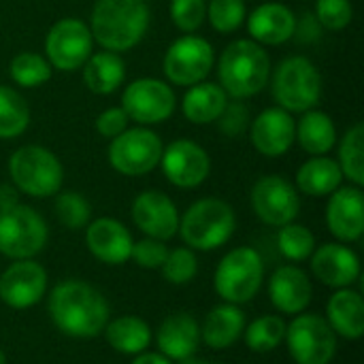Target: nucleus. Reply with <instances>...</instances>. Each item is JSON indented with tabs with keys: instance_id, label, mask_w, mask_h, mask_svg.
<instances>
[{
	"instance_id": "4c0bfd02",
	"label": "nucleus",
	"mask_w": 364,
	"mask_h": 364,
	"mask_svg": "<svg viewBox=\"0 0 364 364\" xmlns=\"http://www.w3.org/2000/svg\"><path fill=\"white\" fill-rule=\"evenodd\" d=\"M247 17L245 0H209L207 2V21L218 34L237 32Z\"/></svg>"
},
{
	"instance_id": "2eb2a0df",
	"label": "nucleus",
	"mask_w": 364,
	"mask_h": 364,
	"mask_svg": "<svg viewBox=\"0 0 364 364\" xmlns=\"http://www.w3.org/2000/svg\"><path fill=\"white\" fill-rule=\"evenodd\" d=\"M160 166L168 183L179 190H194L207 181L211 173V158L196 141L175 139L164 147Z\"/></svg>"
},
{
	"instance_id": "2f4dec72",
	"label": "nucleus",
	"mask_w": 364,
	"mask_h": 364,
	"mask_svg": "<svg viewBox=\"0 0 364 364\" xmlns=\"http://www.w3.org/2000/svg\"><path fill=\"white\" fill-rule=\"evenodd\" d=\"M30 126V107L26 98L0 83V141H11L21 136Z\"/></svg>"
},
{
	"instance_id": "20e7f679",
	"label": "nucleus",
	"mask_w": 364,
	"mask_h": 364,
	"mask_svg": "<svg viewBox=\"0 0 364 364\" xmlns=\"http://www.w3.org/2000/svg\"><path fill=\"white\" fill-rule=\"evenodd\" d=\"M237 230L235 209L215 196L198 198L179 215V235L192 252H213L230 241Z\"/></svg>"
},
{
	"instance_id": "09e8293b",
	"label": "nucleus",
	"mask_w": 364,
	"mask_h": 364,
	"mask_svg": "<svg viewBox=\"0 0 364 364\" xmlns=\"http://www.w3.org/2000/svg\"><path fill=\"white\" fill-rule=\"evenodd\" d=\"M183 364H215V363H209V360H196V358H190V360H186Z\"/></svg>"
},
{
	"instance_id": "4468645a",
	"label": "nucleus",
	"mask_w": 364,
	"mask_h": 364,
	"mask_svg": "<svg viewBox=\"0 0 364 364\" xmlns=\"http://www.w3.org/2000/svg\"><path fill=\"white\" fill-rule=\"evenodd\" d=\"M252 209L267 226H286L301 213V196L292 181L282 175H264L252 188Z\"/></svg>"
},
{
	"instance_id": "f8f14e48",
	"label": "nucleus",
	"mask_w": 364,
	"mask_h": 364,
	"mask_svg": "<svg viewBox=\"0 0 364 364\" xmlns=\"http://www.w3.org/2000/svg\"><path fill=\"white\" fill-rule=\"evenodd\" d=\"M119 107L126 111L130 122L149 128L173 117L177 109V96L166 81L156 77H141L126 85Z\"/></svg>"
},
{
	"instance_id": "c9c22d12",
	"label": "nucleus",
	"mask_w": 364,
	"mask_h": 364,
	"mask_svg": "<svg viewBox=\"0 0 364 364\" xmlns=\"http://www.w3.org/2000/svg\"><path fill=\"white\" fill-rule=\"evenodd\" d=\"M277 250L288 262H305L316 250V237L307 226L290 222L286 226H279Z\"/></svg>"
},
{
	"instance_id": "423d86ee",
	"label": "nucleus",
	"mask_w": 364,
	"mask_h": 364,
	"mask_svg": "<svg viewBox=\"0 0 364 364\" xmlns=\"http://www.w3.org/2000/svg\"><path fill=\"white\" fill-rule=\"evenodd\" d=\"M9 177L19 194L49 198L62 188L64 166L51 149L43 145H23L9 158Z\"/></svg>"
},
{
	"instance_id": "c03bdc74",
	"label": "nucleus",
	"mask_w": 364,
	"mask_h": 364,
	"mask_svg": "<svg viewBox=\"0 0 364 364\" xmlns=\"http://www.w3.org/2000/svg\"><path fill=\"white\" fill-rule=\"evenodd\" d=\"M130 124V117L126 115V111L122 107H109L102 113H98L96 117V132L105 139H115L117 134H122Z\"/></svg>"
},
{
	"instance_id": "412c9836",
	"label": "nucleus",
	"mask_w": 364,
	"mask_h": 364,
	"mask_svg": "<svg viewBox=\"0 0 364 364\" xmlns=\"http://www.w3.org/2000/svg\"><path fill=\"white\" fill-rule=\"evenodd\" d=\"M130 230L115 218H98L85 226V245L87 252L102 264L119 267L130 260L132 252Z\"/></svg>"
},
{
	"instance_id": "dca6fc26",
	"label": "nucleus",
	"mask_w": 364,
	"mask_h": 364,
	"mask_svg": "<svg viewBox=\"0 0 364 364\" xmlns=\"http://www.w3.org/2000/svg\"><path fill=\"white\" fill-rule=\"evenodd\" d=\"M47 271L34 258L13 260L0 275V301L11 309H30L47 292Z\"/></svg>"
},
{
	"instance_id": "a19ab883",
	"label": "nucleus",
	"mask_w": 364,
	"mask_h": 364,
	"mask_svg": "<svg viewBox=\"0 0 364 364\" xmlns=\"http://www.w3.org/2000/svg\"><path fill=\"white\" fill-rule=\"evenodd\" d=\"M314 15L324 30L341 32L352 23L354 6L352 0H316Z\"/></svg>"
},
{
	"instance_id": "c85d7f7f",
	"label": "nucleus",
	"mask_w": 364,
	"mask_h": 364,
	"mask_svg": "<svg viewBox=\"0 0 364 364\" xmlns=\"http://www.w3.org/2000/svg\"><path fill=\"white\" fill-rule=\"evenodd\" d=\"M343 183V173L335 158L311 156L296 171V190L307 196H331Z\"/></svg>"
},
{
	"instance_id": "1a4fd4ad",
	"label": "nucleus",
	"mask_w": 364,
	"mask_h": 364,
	"mask_svg": "<svg viewBox=\"0 0 364 364\" xmlns=\"http://www.w3.org/2000/svg\"><path fill=\"white\" fill-rule=\"evenodd\" d=\"M164 151L162 139L147 126L126 128L109 143V164L124 177H143L160 166Z\"/></svg>"
},
{
	"instance_id": "aec40b11",
	"label": "nucleus",
	"mask_w": 364,
	"mask_h": 364,
	"mask_svg": "<svg viewBox=\"0 0 364 364\" xmlns=\"http://www.w3.org/2000/svg\"><path fill=\"white\" fill-rule=\"evenodd\" d=\"M326 226L339 243H356L364 235V194L358 186L337 188L326 205Z\"/></svg>"
},
{
	"instance_id": "de8ad7c7",
	"label": "nucleus",
	"mask_w": 364,
	"mask_h": 364,
	"mask_svg": "<svg viewBox=\"0 0 364 364\" xmlns=\"http://www.w3.org/2000/svg\"><path fill=\"white\" fill-rule=\"evenodd\" d=\"M132 364H173V360H168L160 352H141L134 356Z\"/></svg>"
},
{
	"instance_id": "f03ea898",
	"label": "nucleus",
	"mask_w": 364,
	"mask_h": 364,
	"mask_svg": "<svg viewBox=\"0 0 364 364\" xmlns=\"http://www.w3.org/2000/svg\"><path fill=\"white\" fill-rule=\"evenodd\" d=\"M151 21L145 0H96L90 15V32L94 43L107 51L124 53L134 49Z\"/></svg>"
},
{
	"instance_id": "79ce46f5",
	"label": "nucleus",
	"mask_w": 364,
	"mask_h": 364,
	"mask_svg": "<svg viewBox=\"0 0 364 364\" xmlns=\"http://www.w3.org/2000/svg\"><path fill=\"white\" fill-rule=\"evenodd\" d=\"M250 109L243 100H228L222 115L218 117L220 132L228 139H239L250 130Z\"/></svg>"
},
{
	"instance_id": "e433bc0d",
	"label": "nucleus",
	"mask_w": 364,
	"mask_h": 364,
	"mask_svg": "<svg viewBox=\"0 0 364 364\" xmlns=\"http://www.w3.org/2000/svg\"><path fill=\"white\" fill-rule=\"evenodd\" d=\"M53 211L60 224L68 230H83L92 222V205L79 192H58Z\"/></svg>"
},
{
	"instance_id": "9b49d317",
	"label": "nucleus",
	"mask_w": 364,
	"mask_h": 364,
	"mask_svg": "<svg viewBox=\"0 0 364 364\" xmlns=\"http://www.w3.org/2000/svg\"><path fill=\"white\" fill-rule=\"evenodd\" d=\"M215 64L213 45L198 34H183L175 38L162 60V70L173 85L190 87L207 81Z\"/></svg>"
},
{
	"instance_id": "72a5a7b5",
	"label": "nucleus",
	"mask_w": 364,
	"mask_h": 364,
	"mask_svg": "<svg viewBox=\"0 0 364 364\" xmlns=\"http://www.w3.org/2000/svg\"><path fill=\"white\" fill-rule=\"evenodd\" d=\"M9 75L15 85L23 90H34V87L45 85L51 79L53 68L45 55L36 51H19L17 55H13L9 64Z\"/></svg>"
},
{
	"instance_id": "0eeeda50",
	"label": "nucleus",
	"mask_w": 364,
	"mask_h": 364,
	"mask_svg": "<svg viewBox=\"0 0 364 364\" xmlns=\"http://www.w3.org/2000/svg\"><path fill=\"white\" fill-rule=\"evenodd\" d=\"M264 282V262L254 247H235L218 264L213 286L218 296L230 305H245L256 299Z\"/></svg>"
},
{
	"instance_id": "8fccbe9b",
	"label": "nucleus",
	"mask_w": 364,
	"mask_h": 364,
	"mask_svg": "<svg viewBox=\"0 0 364 364\" xmlns=\"http://www.w3.org/2000/svg\"><path fill=\"white\" fill-rule=\"evenodd\" d=\"M0 364H6V356H4V352L0 350Z\"/></svg>"
},
{
	"instance_id": "7ed1b4c3",
	"label": "nucleus",
	"mask_w": 364,
	"mask_h": 364,
	"mask_svg": "<svg viewBox=\"0 0 364 364\" xmlns=\"http://www.w3.org/2000/svg\"><path fill=\"white\" fill-rule=\"evenodd\" d=\"M271 58L252 38H235L218 60V83L232 100L258 96L271 79Z\"/></svg>"
},
{
	"instance_id": "6e6552de",
	"label": "nucleus",
	"mask_w": 364,
	"mask_h": 364,
	"mask_svg": "<svg viewBox=\"0 0 364 364\" xmlns=\"http://www.w3.org/2000/svg\"><path fill=\"white\" fill-rule=\"evenodd\" d=\"M49 241V228L43 215L28 207L17 205L0 211V254L11 260H30L38 256Z\"/></svg>"
},
{
	"instance_id": "393cba45",
	"label": "nucleus",
	"mask_w": 364,
	"mask_h": 364,
	"mask_svg": "<svg viewBox=\"0 0 364 364\" xmlns=\"http://www.w3.org/2000/svg\"><path fill=\"white\" fill-rule=\"evenodd\" d=\"M245 331V314L239 305H218L213 307L200 326V343H205L209 350L222 352L235 346Z\"/></svg>"
},
{
	"instance_id": "49530a36",
	"label": "nucleus",
	"mask_w": 364,
	"mask_h": 364,
	"mask_svg": "<svg viewBox=\"0 0 364 364\" xmlns=\"http://www.w3.org/2000/svg\"><path fill=\"white\" fill-rule=\"evenodd\" d=\"M19 205V190L13 183H0V211H9Z\"/></svg>"
},
{
	"instance_id": "37998d69",
	"label": "nucleus",
	"mask_w": 364,
	"mask_h": 364,
	"mask_svg": "<svg viewBox=\"0 0 364 364\" xmlns=\"http://www.w3.org/2000/svg\"><path fill=\"white\" fill-rule=\"evenodd\" d=\"M168 254V247L164 241L145 237L141 241L132 243V252H130V260H134L136 267L147 269V271H160V267L164 264Z\"/></svg>"
},
{
	"instance_id": "bb28decb",
	"label": "nucleus",
	"mask_w": 364,
	"mask_h": 364,
	"mask_svg": "<svg viewBox=\"0 0 364 364\" xmlns=\"http://www.w3.org/2000/svg\"><path fill=\"white\" fill-rule=\"evenodd\" d=\"M228 102L226 92L220 87V83L213 81H200L196 85H190L188 92L181 98V113L190 124L207 126L218 122L224 107Z\"/></svg>"
},
{
	"instance_id": "f3484780",
	"label": "nucleus",
	"mask_w": 364,
	"mask_h": 364,
	"mask_svg": "<svg viewBox=\"0 0 364 364\" xmlns=\"http://www.w3.org/2000/svg\"><path fill=\"white\" fill-rule=\"evenodd\" d=\"M134 226L151 239L171 241L179 230V211L173 198L160 190H145L136 194L130 209Z\"/></svg>"
},
{
	"instance_id": "c756f323",
	"label": "nucleus",
	"mask_w": 364,
	"mask_h": 364,
	"mask_svg": "<svg viewBox=\"0 0 364 364\" xmlns=\"http://www.w3.org/2000/svg\"><path fill=\"white\" fill-rule=\"evenodd\" d=\"M301 149L309 156H326L337 145V126L333 117L320 109H309L301 113L296 122V134Z\"/></svg>"
},
{
	"instance_id": "9d476101",
	"label": "nucleus",
	"mask_w": 364,
	"mask_h": 364,
	"mask_svg": "<svg viewBox=\"0 0 364 364\" xmlns=\"http://www.w3.org/2000/svg\"><path fill=\"white\" fill-rule=\"evenodd\" d=\"M290 358L296 364H331L337 354V335L318 314H299L286 324L284 337Z\"/></svg>"
},
{
	"instance_id": "ddd939ff",
	"label": "nucleus",
	"mask_w": 364,
	"mask_h": 364,
	"mask_svg": "<svg viewBox=\"0 0 364 364\" xmlns=\"http://www.w3.org/2000/svg\"><path fill=\"white\" fill-rule=\"evenodd\" d=\"M94 38L90 26L79 17L58 19L45 36V58L60 73L79 70L92 55Z\"/></svg>"
},
{
	"instance_id": "b1692460",
	"label": "nucleus",
	"mask_w": 364,
	"mask_h": 364,
	"mask_svg": "<svg viewBox=\"0 0 364 364\" xmlns=\"http://www.w3.org/2000/svg\"><path fill=\"white\" fill-rule=\"evenodd\" d=\"M156 346L168 360L186 363L200 348V324L190 314H171L156 331Z\"/></svg>"
},
{
	"instance_id": "58836bf2",
	"label": "nucleus",
	"mask_w": 364,
	"mask_h": 364,
	"mask_svg": "<svg viewBox=\"0 0 364 364\" xmlns=\"http://www.w3.org/2000/svg\"><path fill=\"white\" fill-rule=\"evenodd\" d=\"M164 279L173 286H186L190 284L196 273H198V258L196 252H192L190 247H175L168 250L164 264L160 267Z\"/></svg>"
},
{
	"instance_id": "39448f33",
	"label": "nucleus",
	"mask_w": 364,
	"mask_h": 364,
	"mask_svg": "<svg viewBox=\"0 0 364 364\" xmlns=\"http://www.w3.org/2000/svg\"><path fill=\"white\" fill-rule=\"evenodd\" d=\"M271 94L277 107L288 113L316 109L322 98V75L305 55H290L271 68Z\"/></svg>"
},
{
	"instance_id": "7c9ffc66",
	"label": "nucleus",
	"mask_w": 364,
	"mask_h": 364,
	"mask_svg": "<svg viewBox=\"0 0 364 364\" xmlns=\"http://www.w3.org/2000/svg\"><path fill=\"white\" fill-rule=\"evenodd\" d=\"M107 343L124 356H136L151 343V328L136 316H119L109 320L102 331Z\"/></svg>"
},
{
	"instance_id": "a211bd4d",
	"label": "nucleus",
	"mask_w": 364,
	"mask_h": 364,
	"mask_svg": "<svg viewBox=\"0 0 364 364\" xmlns=\"http://www.w3.org/2000/svg\"><path fill=\"white\" fill-rule=\"evenodd\" d=\"M250 141L264 158H282L296 143V119L282 107H269L250 122Z\"/></svg>"
},
{
	"instance_id": "ea45409f",
	"label": "nucleus",
	"mask_w": 364,
	"mask_h": 364,
	"mask_svg": "<svg viewBox=\"0 0 364 364\" xmlns=\"http://www.w3.org/2000/svg\"><path fill=\"white\" fill-rule=\"evenodd\" d=\"M168 17L183 34H194L207 17V0H171Z\"/></svg>"
},
{
	"instance_id": "f704fd0d",
	"label": "nucleus",
	"mask_w": 364,
	"mask_h": 364,
	"mask_svg": "<svg viewBox=\"0 0 364 364\" xmlns=\"http://www.w3.org/2000/svg\"><path fill=\"white\" fill-rule=\"evenodd\" d=\"M243 337L254 354H269L284 343L286 322L279 316H260L245 326Z\"/></svg>"
},
{
	"instance_id": "4be33fe9",
	"label": "nucleus",
	"mask_w": 364,
	"mask_h": 364,
	"mask_svg": "<svg viewBox=\"0 0 364 364\" xmlns=\"http://www.w3.org/2000/svg\"><path fill=\"white\" fill-rule=\"evenodd\" d=\"M271 305L284 316L303 314L314 299V286L309 275L296 264H284L273 271L269 279Z\"/></svg>"
},
{
	"instance_id": "f257e3e1",
	"label": "nucleus",
	"mask_w": 364,
	"mask_h": 364,
	"mask_svg": "<svg viewBox=\"0 0 364 364\" xmlns=\"http://www.w3.org/2000/svg\"><path fill=\"white\" fill-rule=\"evenodd\" d=\"M47 311L53 326L73 339H94L102 335L109 322L107 299L81 279H64L58 284L49 294Z\"/></svg>"
},
{
	"instance_id": "473e14b6",
	"label": "nucleus",
	"mask_w": 364,
	"mask_h": 364,
	"mask_svg": "<svg viewBox=\"0 0 364 364\" xmlns=\"http://www.w3.org/2000/svg\"><path fill=\"white\" fill-rule=\"evenodd\" d=\"M337 164L352 186H364V126L358 122L346 130L339 141Z\"/></svg>"
},
{
	"instance_id": "a18cd8bd",
	"label": "nucleus",
	"mask_w": 364,
	"mask_h": 364,
	"mask_svg": "<svg viewBox=\"0 0 364 364\" xmlns=\"http://www.w3.org/2000/svg\"><path fill=\"white\" fill-rule=\"evenodd\" d=\"M322 32H324V28L320 26L316 15L305 13L303 17H296V28H294L292 38H296L303 45H311V43H318L322 38Z\"/></svg>"
},
{
	"instance_id": "5701e85b",
	"label": "nucleus",
	"mask_w": 364,
	"mask_h": 364,
	"mask_svg": "<svg viewBox=\"0 0 364 364\" xmlns=\"http://www.w3.org/2000/svg\"><path fill=\"white\" fill-rule=\"evenodd\" d=\"M247 34L254 43L262 47H277L294 36L296 15L290 6L282 2H262L247 17Z\"/></svg>"
},
{
	"instance_id": "a878e982",
	"label": "nucleus",
	"mask_w": 364,
	"mask_h": 364,
	"mask_svg": "<svg viewBox=\"0 0 364 364\" xmlns=\"http://www.w3.org/2000/svg\"><path fill=\"white\" fill-rule=\"evenodd\" d=\"M326 322L337 337L358 341L364 335V299L352 288L337 290L326 303Z\"/></svg>"
},
{
	"instance_id": "cd10ccee",
	"label": "nucleus",
	"mask_w": 364,
	"mask_h": 364,
	"mask_svg": "<svg viewBox=\"0 0 364 364\" xmlns=\"http://www.w3.org/2000/svg\"><path fill=\"white\" fill-rule=\"evenodd\" d=\"M81 70L85 87L98 96H109L117 92L126 79V62L119 53L107 49L92 53L81 66Z\"/></svg>"
},
{
	"instance_id": "6ab92c4d",
	"label": "nucleus",
	"mask_w": 364,
	"mask_h": 364,
	"mask_svg": "<svg viewBox=\"0 0 364 364\" xmlns=\"http://www.w3.org/2000/svg\"><path fill=\"white\" fill-rule=\"evenodd\" d=\"M314 277L335 290L352 288L360 279V258L348 243H324L309 256Z\"/></svg>"
}]
</instances>
